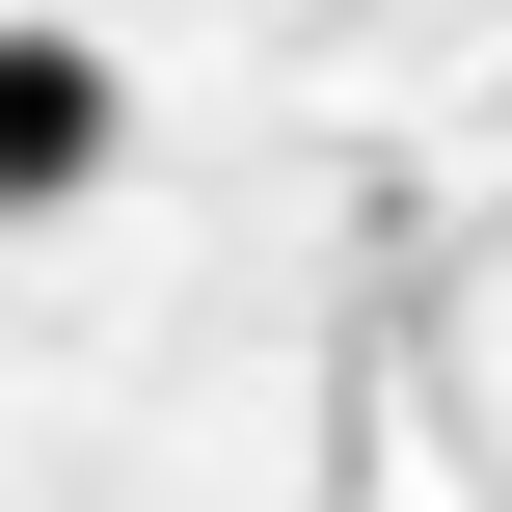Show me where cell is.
I'll return each mask as SVG.
<instances>
[{
  "instance_id": "6da1fadb",
  "label": "cell",
  "mask_w": 512,
  "mask_h": 512,
  "mask_svg": "<svg viewBox=\"0 0 512 512\" xmlns=\"http://www.w3.org/2000/svg\"><path fill=\"white\" fill-rule=\"evenodd\" d=\"M108 162H135V81L81 27H0V216H81Z\"/></svg>"
}]
</instances>
